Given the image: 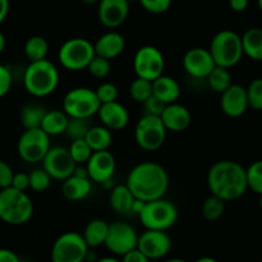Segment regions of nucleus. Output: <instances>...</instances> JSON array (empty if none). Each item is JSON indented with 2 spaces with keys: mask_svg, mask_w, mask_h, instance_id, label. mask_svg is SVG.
Listing matches in <instances>:
<instances>
[{
  "mask_svg": "<svg viewBox=\"0 0 262 262\" xmlns=\"http://www.w3.org/2000/svg\"><path fill=\"white\" fill-rule=\"evenodd\" d=\"M207 186L211 194L225 202L241 199L248 189L247 169L233 160L215 163L207 174Z\"/></svg>",
  "mask_w": 262,
  "mask_h": 262,
  "instance_id": "1",
  "label": "nucleus"
},
{
  "mask_svg": "<svg viewBox=\"0 0 262 262\" xmlns=\"http://www.w3.org/2000/svg\"><path fill=\"white\" fill-rule=\"evenodd\" d=\"M125 184L136 199L150 202L165 196L169 187V176L160 164L143 161L129 171Z\"/></svg>",
  "mask_w": 262,
  "mask_h": 262,
  "instance_id": "2",
  "label": "nucleus"
},
{
  "mask_svg": "<svg viewBox=\"0 0 262 262\" xmlns=\"http://www.w3.org/2000/svg\"><path fill=\"white\" fill-rule=\"evenodd\" d=\"M59 71L50 60L42 59L30 61L23 76L26 91L35 97H45L53 94L59 84Z\"/></svg>",
  "mask_w": 262,
  "mask_h": 262,
  "instance_id": "3",
  "label": "nucleus"
},
{
  "mask_svg": "<svg viewBox=\"0 0 262 262\" xmlns=\"http://www.w3.org/2000/svg\"><path fill=\"white\" fill-rule=\"evenodd\" d=\"M32 215V200L25 191L13 187L0 189V220L10 225H22Z\"/></svg>",
  "mask_w": 262,
  "mask_h": 262,
  "instance_id": "4",
  "label": "nucleus"
},
{
  "mask_svg": "<svg viewBox=\"0 0 262 262\" xmlns=\"http://www.w3.org/2000/svg\"><path fill=\"white\" fill-rule=\"evenodd\" d=\"M209 50L217 67L233 68L245 55L242 36L230 30L220 31L212 37Z\"/></svg>",
  "mask_w": 262,
  "mask_h": 262,
  "instance_id": "5",
  "label": "nucleus"
},
{
  "mask_svg": "<svg viewBox=\"0 0 262 262\" xmlns=\"http://www.w3.org/2000/svg\"><path fill=\"white\" fill-rule=\"evenodd\" d=\"M95 56L94 43L83 37L69 38L60 46L58 53L61 67L72 72L87 69Z\"/></svg>",
  "mask_w": 262,
  "mask_h": 262,
  "instance_id": "6",
  "label": "nucleus"
},
{
  "mask_svg": "<svg viewBox=\"0 0 262 262\" xmlns=\"http://www.w3.org/2000/svg\"><path fill=\"white\" fill-rule=\"evenodd\" d=\"M141 223L146 229L168 230L178 220V210L173 202L163 199L146 202L145 209L140 215Z\"/></svg>",
  "mask_w": 262,
  "mask_h": 262,
  "instance_id": "7",
  "label": "nucleus"
},
{
  "mask_svg": "<svg viewBox=\"0 0 262 262\" xmlns=\"http://www.w3.org/2000/svg\"><path fill=\"white\" fill-rule=\"evenodd\" d=\"M101 101L95 90L89 87H76L66 94L63 99V110L71 118L90 119L99 113Z\"/></svg>",
  "mask_w": 262,
  "mask_h": 262,
  "instance_id": "8",
  "label": "nucleus"
},
{
  "mask_svg": "<svg viewBox=\"0 0 262 262\" xmlns=\"http://www.w3.org/2000/svg\"><path fill=\"white\" fill-rule=\"evenodd\" d=\"M89 251L90 247L81 233H63L51 247V262H86Z\"/></svg>",
  "mask_w": 262,
  "mask_h": 262,
  "instance_id": "9",
  "label": "nucleus"
},
{
  "mask_svg": "<svg viewBox=\"0 0 262 262\" xmlns=\"http://www.w3.org/2000/svg\"><path fill=\"white\" fill-rule=\"evenodd\" d=\"M166 132L160 117L145 114L136 125L135 140L142 150L156 151L165 142Z\"/></svg>",
  "mask_w": 262,
  "mask_h": 262,
  "instance_id": "10",
  "label": "nucleus"
},
{
  "mask_svg": "<svg viewBox=\"0 0 262 262\" xmlns=\"http://www.w3.org/2000/svg\"><path fill=\"white\" fill-rule=\"evenodd\" d=\"M18 155L23 161L30 164L42 163L50 150V136L41 128L25 129L18 140Z\"/></svg>",
  "mask_w": 262,
  "mask_h": 262,
  "instance_id": "11",
  "label": "nucleus"
},
{
  "mask_svg": "<svg viewBox=\"0 0 262 262\" xmlns=\"http://www.w3.org/2000/svg\"><path fill=\"white\" fill-rule=\"evenodd\" d=\"M133 68L137 77L152 82L164 74L165 59H164L163 53L155 46H141L135 54Z\"/></svg>",
  "mask_w": 262,
  "mask_h": 262,
  "instance_id": "12",
  "label": "nucleus"
},
{
  "mask_svg": "<svg viewBox=\"0 0 262 262\" xmlns=\"http://www.w3.org/2000/svg\"><path fill=\"white\" fill-rule=\"evenodd\" d=\"M138 237L135 228L128 223L115 222L109 224V233H107L105 247L112 253L117 256H124L137 248Z\"/></svg>",
  "mask_w": 262,
  "mask_h": 262,
  "instance_id": "13",
  "label": "nucleus"
},
{
  "mask_svg": "<svg viewBox=\"0 0 262 262\" xmlns=\"http://www.w3.org/2000/svg\"><path fill=\"white\" fill-rule=\"evenodd\" d=\"M77 163L72 158L69 148L51 147L42 160V168L56 181H66L73 176Z\"/></svg>",
  "mask_w": 262,
  "mask_h": 262,
  "instance_id": "14",
  "label": "nucleus"
},
{
  "mask_svg": "<svg viewBox=\"0 0 262 262\" xmlns=\"http://www.w3.org/2000/svg\"><path fill=\"white\" fill-rule=\"evenodd\" d=\"M171 246H173V242L166 230L146 229L138 237L137 248L141 252L145 253L150 260H160L168 256Z\"/></svg>",
  "mask_w": 262,
  "mask_h": 262,
  "instance_id": "15",
  "label": "nucleus"
},
{
  "mask_svg": "<svg viewBox=\"0 0 262 262\" xmlns=\"http://www.w3.org/2000/svg\"><path fill=\"white\" fill-rule=\"evenodd\" d=\"M216 67L210 50L204 48L189 49L183 56V68L193 78H207Z\"/></svg>",
  "mask_w": 262,
  "mask_h": 262,
  "instance_id": "16",
  "label": "nucleus"
},
{
  "mask_svg": "<svg viewBox=\"0 0 262 262\" xmlns=\"http://www.w3.org/2000/svg\"><path fill=\"white\" fill-rule=\"evenodd\" d=\"M90 179L95 183L107 184L115 173V158L109 151H96L86 164Z\"/></svg>",
  "mask_w": 262,
  "mask_h": 262,
  "instance_id": "17",
  "label": "nucleus"
},
{
  "mask_svg": "<svg viewBox=\"0 0 262 262\" xmlns=\"http://www.w3.org/2000/svg\"><path fill=\"white\" fill-rule=\"evenodd\" d=\"M222 112L229 118H239L250 107L247 96V89L242 84L233 83L220 97Z\"/></svg>",
  "mask_w": 262,
  "mask_h": 262,
  "instance_id": "18",
  "label": "nucleus"
},
{
  "mask_svg": "<svg viewBox=\"0 0 262 262\" xmlns=\"http://www.w3.org/2000/svg\"><path fill=\"white\" fill-rule=\"evenodd\" d=\"M99 19L105 27L117 28L125 22L129 14V3L127 0H100Z\"/></svg>",
  "mask_w": 262,
  "mask_h": 262,
  "instance_id": "19",
  "label": "nucleus"
},
{
  "mask_svg": "<svg viewBox=\"0 0 262 262\" xmlns=\"http://www.w3.org/2000/svg\"><path fill=\"white\" fill-rule=\"evenodd\" d=\"M97 115L102 125L109 128L110 130H120L127 127L129 123V113L125 109L124 105L118 101L101 104Z\"/></svg>",
  "mask_w": 262,
  "mask_h": 262,
  "instance_id": "20",
  "label": "nucleus"
},
{
  "mask_svg": "<svg viewBox=\"0 0 262 262\" xmlns=\"http://www.w3.org/2000/svg\"><path fill=\"white\" fill-rule=\"evenodd\" d=\"M160 118L166 130H170V132H183L189 127L192 120L189 110L178 102L166 105Z\"/></svg>",
  "mask_w": 262,
  "mask_h": 262,
  "instance_id": "21",
  "label": "nucleus"
},
{
  "mask_svg": "<svg viewBox=\"0 0 262 262\" xmlns=\"http://www.w3.org/2000/svg\"><path fill=\"white\" fill-rule=\"evenodd\" d=\"M94 46L96 55L113 60V59L118 58L124 51L125 40L123 35H120L119 32L110 31V32H106L100 36L96 42L94 43Z\"/></svg>",
  "mask_w": 262,
  "mask_h": 262,
  "instance_id": "22",
  "label": "nucleus"
},
{
  "mask_svg": "<svg viewBox=\"0 0 262 262\" xmlns=\"http://www.w3.org/2000/svg\"><path fill=\"white\" fill-rule=\"evenodd\" d=\"M154 96L158 97L165 105L174 104L181 96V86L174 78L169 76H160L152 81Z\"/></svg>",
  "mask_w": 262,
  "mask_h": 262,
  "instance_id": "23",
  "label": "nucleus"
},
{
  "mask_svg": "<svg viewBox=\"0 0 262 262\" xmlns=\"http://www.w3.org/2000/svg\"><path fill=\"white\" fill-rule=\"evenodd\" d=\"M91 182L92 181L90 178H83V177L73 174L66 181H63V186H61L63 196L69 201H81V200L86 199L91 193Z\"/></svg>",
  "mask_w": 262,
  "mask_h": 262,
  "instance_id": "24",
  "label": "nucleus"
},
{
  "mask_svg": "<svg viewBox=\"0 0 262 262\" xmlns=\"http://www.w3.org/2000/svg\"><path fill=\"white\" fill-rule=\"evenodd\" d=\"M136 197L129 189L127 184H119L115 186L110 192L109 202L112 209L114 210L117 214L127 215L132 212L133 202H135Z\"/></svg>",
  "mask_w": 262,
  "mask_h": 262,
  "instance_id": "25",
  "label": "nucleus"
},
{
  "mask_svg": "<svg viewBox=\"0 0 262 262\" xmlns=\"http://www.w3.org/2000/svg\"><path fill=\"white\" fill-rule=\"evenodd\" d=\"M107 233H109V224L102 219H94L86 225L83 232V238L90 248H97L105 245Z\"/></svg>",
  "mask_w": 262,
  "mask_h": 262,
  "instance_id": "26",
  "label": "nucleus"
},
{
  "mask_svg": "<svg viewBox=\"0 0 262 262\" xmlns=\"http://www.w3.org/2000/svg\"><path fill=\"white\" fill-rule=\"evenodd\" d=\"M242 45L245 55L262 61V28L252 27L246 31L242 36Z\"/></svg>",
  "mask_w": 262,
  "mask_h": 262,
  "instance_id": "27",
  "label": "nucleus"
},
{
  "mask_svg": "<svg viewBox=\"0 0 262 262\" xmlns=\"http://www.w3.org/2000/svg\"><path fill=\"white\" fill-rule=\"evenodd\" d=\"M69 117L66 112L60 110H50L46 113L45 118L41 124V129L48 133L49 136H59L66 133L68 125Z\"/></svg>",
  "mask_w": 262,
  "mask_h": 262,
  "instance_id": "28",
  "label": "nucleus"
},
{
  "mask_svg": "<svg viewBox=\"0 0 262 262\" xmlns=\"http://www.w3.org/2000/svg\"><path fill=\"white\" fill-rule=\"evenodd\" d=\"M84 140L87 141V143H89L94 152H96V151H106L109 150L113 143L112 130L105 127V125H95V127H91Z\"/></svg>",
  "mask_w": 262,
  "mask_h": 262,
  "instance_id": "29",
  "label": "nucleus"
},
{
  "mask_svg": "<svg viewBox=\"0 0 262 262\" xmlns=\"http://www.w3.org/2000/svg\"><path fill=\"white\" fill-rule=\"evenodd\" d=\"M46 109L42 105L27 104L20 110V123L25 129L41 128L42 120L46 115Z\"/></svg>",
  "mask_w": 262,
  "mask_h": 262,
  "instance_id": "30",
  "label": "nucleus"
},
{
  "mask_svg": "<svg viewBox=\"0 0 262 262\" xmlns=\"http://www.w3.org/2000/svg\"><path fill=\"white\" fill-rule=\"evenodd\" d=\"M25 55L30 61H38L46 59L49 53V42L42 36H31L25 43Z\"/></svg>",
  "mask_w": 262,
  "mask_h": 262,
  "instance_id": "31",
  "label": "nucleus"
},
{
  "mask_svg": "<svg viewBox=\"0 0 262 262\" xmlns=\"http://www.w3.org/2000/svg\"><path fill=\"white\" fill-rule=\"evenodd\" d=\"M206 79L210 89L220 95L224 91H227L233 84L232 74H230L229 69L224 68V67H215L211 71V73L207 76Z\"/></svg>",
  "mask_w": 262,
  "mask_h": 262,
  "instance_id": "32",
  "label": "nucleus"
},
{
  "mask_svg": "<svg viewBox=\"0 0 262 262\" xmlns=\"http://www.w3.org/2000/svg\"><path fill=\"white\" fill-rule=\"evenodd\" d=\"M201 212L204 219H206L207 222H216L224 215L225 201L215 194H211L202 204Z\"/></svg>",
  "mask_w": 262,
  "mask_h": 262,
  "instance_id": "33",
  "label": "nucleus"
},
{
  "mask_svg": "<svg viewBox=\"0 0 262 262\" xmlns=\"http://www.w3.org/2000/svg\"><path fill=\"white\" fill-rule=\"evenodd\" d=\"M129 95L136 102L143 104L154 95L152 82L137 77L129 86Z\"/></svg>",
  "mask_w": 262,
  "mask_h": 262,
  "instance_id": "34",
  "label": "nucleus"
},
{
  "mask_svg": "<svg viewBox=\"0 0 262 262\" xmlns=\"http://www.w3.org/2000/svg\"><path fill=\"white\" fill-rule=\"evenodd\" d=\"M92 125L90 124L89 119L86 118H71L69 117L68 125H67L66 135L72 140H83L86 138L87 133L91 129Z\"/></svg>",
  "mask_w": 262,
  "mask_h": 262,
  "instance_id": "35",
  "label": "nucleus"
},
{
  "mask_svg": "<svg viewBox=\"0 0 262 262\" xmlns=\"http://www.w3.org/2000/svg\"><path fill=\"white\" fill-rule=\"evenodd\" d=\"M69 151H71L72 158L74 159V161L77 163V165H83V164H87V161L90 160V158L92 156L94 151L90 147V145L87 143V141L84 140H74L73 142L71 143V147H69Z\"/></svg>",
  "mask_w": 262,
  "mask_h": 262,
  "instance_id": "36",
  "label": "nucleus"
},
{
  "mask_svg": "<svg viewBox=\"0 0 262 262\" xmlns=\"http://www.w3.org/2000/svg\"><path fill=\"white\" fill-rule=\"evenodd\" d=\"M51 177L43 168L33 169L30 173V188L35 192H45L51 184Z\"/></svg>",
  "mask_w": 262,
  "mask_h": 262,
  "instance_id": "37",
  "label": "nucleus"
},
{
  "mask_svg": "<svg viewBox=\"0 0 262 262\" xmlns=\"http://www.w3.org/2000/svg\"><path fill=\"white\" fill-rule=\"evenodd\" d=\"M248 188L255 193L262 194V160H257L247 168Z\"/></svg>",
  "mask_w": 262,
  "mask_h": 262,
  "instance_id": "38",
  "label": "nucleus"
},
{
  "mask_svg": "<svg viewBox=\"0 0 262 262\" xmlns=\"http://www.w3.org/2000/svg\"><path fill=\"white\" fill-rule=\"evenodd\" d=\"M87 71L90 72L92 77L97 79L106 78L107 76L112 72V63H110L109 59H105L102 56L96 55L92 61L90 63V66L87 67Z\"/></svg>",
  "mask_w": 262,
  "mask_h": 262,
  "instance_id": "39",
  "label": "nucleus"
},
{
  "mask_svg": "<svg viewBox=\"0 0 262 262\" xmlns=\"http://www.w3.org/2000/svg\"><path fill=\"white\" fill-rule=\"evenodd\" d=\"M246 89H247L250 107L255 110H262V78L253 79Z\"/></svg>",
  "mask_w": 262,
  "mask_h": 262,
  "instance_id": "40",
  "label": "nucleus"
},
{
  "mask_svg": "<svg viewBox=\"0 0 262 262\" xmlns=\"http://www.w3.org/2000/svg\"><path fill=\"white\" fill-rule=\"evenodd\" d=\"M95 91H96V95L100 101H101V104L117 101L118 95H119L118 87L114 83H112V82H104Z\"/></svg>",
  "mask_w": 262,
  "mask_h": 262,
  "instance_id": "41",
  "label": "nucleus"
},
{
  "mask_svg": "<svg viewBox=\"0 0 262 262\" xmlns=\"http://www.w3.org/2000/svg\"><path fill=\"white\" fill-rule=\"evenodd\" d=\"M143 9L154 14H161L165 13L170 8L171 0H138Z\"/></svg>",
  "mask_w": 262,
  "mask_h": 262,
  "instance_id": "42",
  "label": "nucleus"
},
{
  "mask_svg": "<svg viewBox=\"0 0 262 262\" xmlns=\"http://www.w3.org/2000/svg\"><path fill=\"white\" fill-rule=\"evenodd\" d=\"M142 105L143 107H145L146 115H156V117H160V115L163 114V110L165 109L166 106L163 101H160V100H159L158 97L154 96V95L147 100V101L143 102Z\"/></svg>",
  "mask_w": 262,
  "mask_h": 262,
  "instance_id": "43",
  "label": "nucleus"
},
{
  "mask_svg": "<svg viewBox=\"0 0 262 262\" xmlns=\"http://www.w3.org/2000/svg\"><path fill=\"white\" fill-rule=\"evenodd\" d=\"M13 178H14V171L9 164L0 160V189L12 187Z\"/></svg>",
  "mask_w": 262,
  "mask_h": 262,
  "instance_id": "44",
  "label": "nucleus"
},
{
  "mask_svg": "<svg viewBox=\"0 0 262 262\" xmlns=\"http://www.w3.org/2000/svg\"><path fill=\"white\" fill-rule=\"evenodd\" d=\"M12 73L5 66L0 64V97L5 96L12 87Z\"/></svg>",
  "mask_w": 262,
  "mask_h": 262,
  "instance_id": "45",
  "label": "nucleus"
},
{
  "mask_svg": "<svg viewBox=\"0 0 262 262\" xmlns=\"http://www.w3.org/2000/svg\"><path fill=\"white\" fill-rule=\"evenodd\" d=\"M12 187L19 191H27L30 188V174L26 173H14Z\"/></svg>",
  "mask_w": 262,
  "mask_h": 262,
  "instance_id": "46",
  "label": "nucleus"
},
{
  "mask_svg": "<svg viewBox=\"0 0 262 262\" xmlns=\"http://www.w3.org/2000/svg\"><path fill=\"white\" fill-rule=\"evenodd\" d=\"M151 260L145 255V253L141 252L138 248H135L130 252L125 253L124 256H122V262H150Z\"/></svg>",
  "mask_w": 262,
  "mask_h": 262,
  "instance_id": "47",
  "label": "nucleus"
},
{
  "mask_svg": "<svg viewBox=\"0 0 262 262\" xmlns=\"http://www.w3.org/2000/svg\"><path fill=\"white\" fill-rule=\"evenodd\" d=\"M0 262H22L17 253L8 248H0Z\"/></svg>",
  "mask_w": 262,
  "mask_h": 262,
  "instance_id": "48",
  "label": "nucleus"
},
{
  "mask_svg": "<svg viewBox=\"0 0 262 262\" xmlns=\"http://www.w3.org/2000/svg\"><path fill=\"white\" fill-rule=\"evenodd\" d=\"M250 4V0H229V7L233 12H245L248 8Z\"/></svg>",
  "mask_w": 262,
  "mask_h": 262,
  "instance_id": "49",
  "label": "nucleus"
},
{
  "mask_svg": "<svg viewBox=\"0 0 262 262\" xmlns=\"http://www.w3.org/2000/svg\"><path fill=\"white\" fill-rule=\"evenodd\" d=\"M9 13V0H0V25L4 22Z\"/></svg>",
  "mask_w": 262,
  "mask_h": 262,
  "instance_id": "50",
  "label": "nucleus"
},
{
  "mask_svg": "<svg viewBox=\"0 0 262 262\" xmlns=\"http://www.w3.org/2000/svg\"><path fill=\"white\" fill-rule=\"evenodd\" d=\"M146 206V202L142 201L140 199H136L135 202H133V206H132V212L136 215H140L142 212V210L145 209Z\"/></svg>",
  "mask_w": 262,
  "mask_h": 262,
  "instance_id": "51",
  "label": "nucleus"
},
{
  "mask_svg": "<svg viewBox=\"0 0 262 262\" xmlns=\"http://www.w3.org/2000/svg\"><path fill=\"white\" fill-rule=\"evenodd\" d=\"M5 45H7V40H5L4 33H3L2 31H0V54H2L3 51H4Z\"/></svg>",
  "mask_w": 262,
  "mask_h": 262,
  "instance_id": "52",
  "label": "nucleus"
},
{
  "mask_svg": "<svg viewBox=\"0 0 262 262\" xmlns=\"http://www.w3.org/2000/svg\"><path fill=\"white\" fill-rule=\"evenodd\" d=\"M194 262H219L216 258L214 257H209V256H204V257H200L199 260H196Z\"/></svg>",
  "mask_w": 262,
  "mask_h": 262,
  "instance_id": "53",
  "label": "nucleus"
},
{
  "mask_svg": "<svg viewBox=\"0 0 262 262\" xmlns=\"http://www.w3.org/2000/svg\"><path fill=\"white\" fill-rule=\"evenodd\" d=\"M96 262H122V260L117 257H102L100 260H96Z\"/></svg>",
  "mask_w": 262,
  "mask_h": 262,
  "instance_id": "54",
  "label": "nucleus"
},
{
  "mask_svg": "<svg viewBox=\"0 0 262 262\" xmlns=\"http://www.w3.org/2000/svg\"><path fill=\"white\" fill-rule=\"evenodd\" d=\"M165 262H188L187 260H183V258H179V257H174V258H169Z\"/></svg>",
  "mask_w": 262,
  "mask_h": 262,
  "instance_id": "55",
  "label": "nucleus"
},
{
  "mask_svg": "<svg viewBox=\"0 0 262 262\" xmlns=\"http://www.w3.org/2000/svg\"><path fill=\"white\" fill-rule=\"evenodd\" d=\"M99 0H83V3H86V4L91 5V4H95V3H97Z\"/></svg>",
  "mask_w": 262,
  "mask_h": 262,
  "instance_id": "56",
  "label": "nucleus"
},
{
  "mask_svg": "<svg viewBox=\"0 0 262 262\" xmlns=\"http://www.w3.org/2000/svg\"><path fill=\"white\" fill-rule=\"evenodd\" d=\"M258 3V8H260V10L262 12V0H257Z\"/></svg>",
  "mask_w": 262,
  "mask_h": 262,
  "instance_id": "57",
  "label": "nucleus"
},
{
  "mask_svg": "<svg viewBox=\"0 0 262 262\" xmlns=\"http://www.w3.org/2000/svg\"><path fill=\"white\" fill-rule=\"evenodd\" d=\"M260 207H261V210H262V194H260Z\"/></svg>",
  "mask_w": 262,
  "mask_h": 262,
  "instance_id": "58",
  "label": "nucleus"
},
{
  "mask_svg": "<svg viewBox=\"0 0 262 262\" xmlns=\"http://www.w3.org/2000/svg\"><path fill=\"white\" fill-rule=\"evenodd\" d=\"M128 3H133V2H138V0H127Z\"/></svg>",
  "mask_w": 262,
  "mask_h": 262,
  "instance_id": "59",
  "label": "nucleus"
},
{
  "mask_svg": "<svg viewBox=\"0 0 262 262\" xmlns=\"http://www.w3.org/2000/svg\"><path fill=\"white\" fill-rule=\"evenodd\" d=\"M22 262H31V261H23V260H22Z\"/></svg>",
  "mask_w": 262,
  "mask_h": 262,
  "instance_id": "60",
  "label": "nucleus"
},
{
  "mask_svg": "<svg viewBox=\"0 0 262 262\" xmlns=\"http://www.w3.org/2000/svg\"><path fill=\"white\" fill-rule=\"evenodd\" d=\"M260 262H262V258H261V260H260Z\"/></svg>",
  "mask_w": 262,
  "mask_h": 262,
  "instance_id": "61",
  "label": "nucleus"
}]
</instances>
